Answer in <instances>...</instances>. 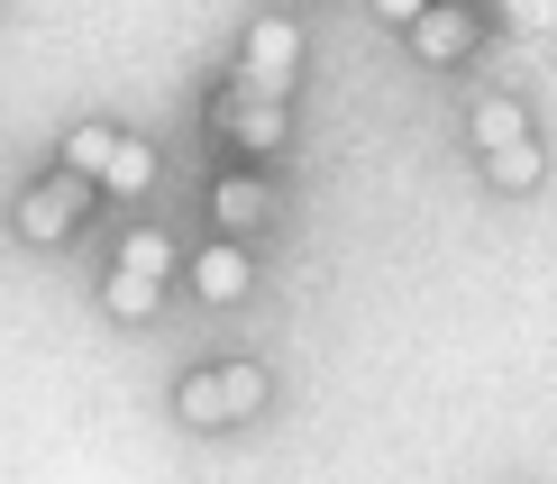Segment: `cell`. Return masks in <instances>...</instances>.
<instances>
[{
	"label": "cell",
	"mask_w": 557,
	"mask_h": 484,
	"mask_svg": "<svg viewBox=\"0 0 557 484\" xmlns=\"http://www.w3.org/2000/svg\"><path fill=\"white\" fill-rule=\"evenodd\" d=\"M174 274H183V247L165 238V228H128L110 274H101V311L110 320H156L165 293H174Z\"/></svg>",
	"instance_id": "obj_2"
},
{
	"label": "cell",
	"mask_w": 557,
	"mask_h": 484,
	"mask_svg": "<svg viewBox=\"0 0 557 484\" xmlns=\"http://www.w3.org/2000/svg\"><path fill=\"white\" fill-rule=\"evenodd\" d=\"M147 193H156V147L120 128V147H110V165H101V201H147Z\"/></svg>",
	"instance_id": "obj_10"
},
{
	"label": "cell",
	"mask_w": 557,
	"mask_h": 484,
	"mask_svg": "<svg viewBox=\"0 0 557 484\" xmlns=\"http://www.w3.org/2000/svg\"><path fill=\"white\" fill-rule=\"evenodd\" d=\"M366 10H375V18H384V28H411V18H421V10H430V0H366Z\"/></svg>",
	"instance_id": "obj_14"
},
{
	"label": "cell",
	"mask_w": 557,
	"mask_h": 484,
	"mask_svg": "<svg viewBox=\"0 0 557 484\" xmlns=\"http://www.w3.org/2000/svg\"><path fill=\"white\" fill-rule=\"evenodd\" d=\"M540 183H548V137H540V128H521V137H503V147H484V193L530 201Z\"/></svg>",
	"instance_id": "obj_9"
},
{
	"label": "cell",
	"mask_w": 557,
	"mask_h": 484,
	"mask_svg": "<svg viewBox=\"0 0 557 484\" xmlns=\"http://www.w3.org/2000/svg\"><path fill=\"white\" fill-rule=\"evenodd\" d=\"M110 147H120V128H110V120H83V128H64V174H83L91 193H101V165H110Z\"/></svg>",
	"instance_id": "obj_12"
},
{
	"label": "cell",
	"mask_w": 557,
	"mask_h": 484,
	"mask_svg": "<svg viewBox=\"0 0 557 484\" xmlns=\"http://www.w3.org/2000/svg\"><path fill=\"white\" fill-rule=\"evenodd\" d=\"M521 128H530V101H521V91H484V101L467 110L475 156H484V147H503V137H521Z\"/></svg>",
	"instance_id": "obj_11"
},
{
	"label": "cell",
	"mask_w": 557,
	"mask_h": 484,
	"mask_svg": "<svg viewBox=\"0 0 557 484\" xmlns=\"http://www.w3.org/2000/svg\"><path fill=\"white\" fill-rule=\"evenodd\" d=\"M403 46H411V64H430V74H467L475 46H484V10L475 0H430V10L403 28Z\"/></svg>",
	"instance_id": "obj_5"
},
{
	"label": "cell",
	"mask_w": 557,
	"mask_h": 484,
	"mask_svg": "<svg viewBox=\"0 0 557 484\" xmlns=\"http://www.w3.org/2000/svg\"><path fill=\"white\" fill-rule=\"evenodd\" d=\"M503 28H557V0H503Z\"/></svg>",
	"instance_id": "obj_13"
},
{
	"label": "cell",
	"mask_w": 557,
	"mask_h": 484,
	"mask_svg": "<svg viewBox=\"0 0 557 484\" xmlns=\"http://www.w3.org/2000/svg\"><path fill=\"white\" fill-rule=\"evenodd\" d=\"M265 220H274L265 165H220L211 174V238H265Z\"/></svg>",
	"instance_id": "obj_8"
},
{
	"label": "cell",
	"mask_w": 557,
	"mask_h": 484,
	"mask_svg": "<svg viewBox=\"0 0 557 484\" xmlns=\"http://www.w3.org/2000/svg\"><path fill=\"white\" fill-rule=\"evenodd\" d=\"M211 137L228 147V165H274V156L293 147V101H265V91L220 83V101H211Z\"/></svg>",
	"instance_id": "obj_4"
},
{
	"label": "cell",
	"mask_w": 557,
	"mask_h": 484,
	"mask_svg": "<svg viewBox=\"0 0 557 484\" xmlns=\"http://www.w3.org/2000/svg\"><path fill=\"white\" fill-rule=\"evenodd\" d=\"M301 55H311L301 18H293V10H265V18H247V28H238V64H228V83H238V91H265V101H293Z\"/></svg>",
	"instance_id": "obj_3"
},
{
	"label": "cell",
	"mask_w": 557,
	"mask_h": 484,
	"mask_svg": "<svg viewBox=\"0 0 557 484\" xmlns=\"http://www.w3.org/2000/svg\"><path fill=\"white\" fill-rule=\"evenodd\" d=\"M91 201H101V193H91L83 174H64V165H55V174H37L28 193H18V211H10V220H18V238H28V247H64V238L91 220Z\"/></svg>",
	"instance_id": "obj_6"
},
{
	"label": "cell",
	"mask_w": 557,
	"mask_h": 484,
	"mask_svg": "<svg viewBox=\"0 0 557 484\" xmlns=\"http://www.w3.org/2000/svg\"><path fill=\"white\" fill-rule=\"evenodd\" d=\"M183 293H193L201 311H238L247 293H257V257H247V238H211L201 257H183Z\"/></svg>",
	"instance_id": "obj_7"
},
{
	"label": "cell",
	"mask_w": 557,
	"mask_h": 484,
	"mask_svg": "<svg viewBox=\"0 0 557 484\" xmlns=\"http://www.w3.org/2000/svg\"><path fill=\"white\" fill-rule=\"evenodd\" d=\"M265 402H274V375L257 357H211V365H193V375L174 384V421L183 430H238V421H257Z\"/></svg>",
	"instance_id": "obj_1"
}]
</instances>
